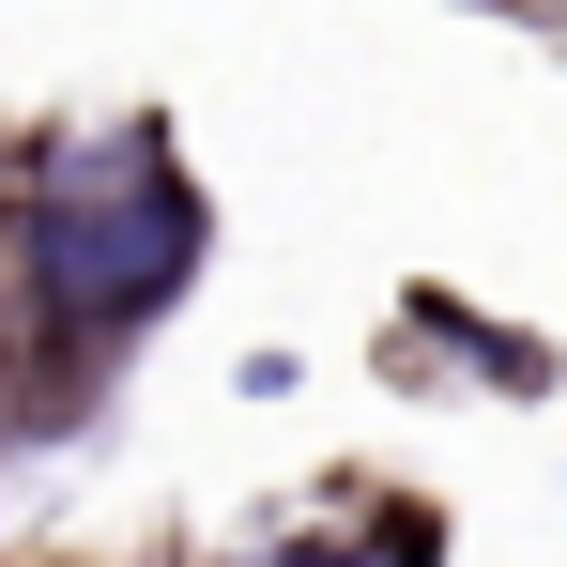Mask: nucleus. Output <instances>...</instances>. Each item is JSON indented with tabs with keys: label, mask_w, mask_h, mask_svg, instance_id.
<instances>
[{
	"label": "nucleus",
	"mask_w": 567,
	"mask_h": 567,
	"mask_svg": "<svg viewBox=\"0 0 567 567\" xmlns=\"http://www.w3.org/2000/svg\"><path fill=\"white\" fill-rule=\"evenodd\" d=\"M199 261H215V199L154 107L62 123L0 169V322H31L93 383L199 291Z\"/></svg>",
	"instance_id": "f257e3e1"
},
{
	"label": "nucleus",
	"mask_w": 567,
	"mask_h": 567,
	"mask_svg": "<svg viewBox=\"0 0 567 567\" xmlns=\"http://www.w3.org/2000/svg\"><path fill=\"white\" fill-rule=\"evenodd\" d=\"M430 369H461L475 399H553L567 353L537 338V322H491L475 291L445 277H399V322H383V383H430Z\"/></svg>",
	"instance_id": "f03ea898"
},
{
	"label": "nucleus",
	"mask_w": 567,
	"mask_h": 567,
	"mask_svg": "<svg viewBox=\"0 0 567 567\" xmlns=\"http://www.w3.org/2000/svg\"><path fill=\"white\" fill-rule=\"evenodd\" d=\"M230 567H445V522H430V506H369L353 537H322V522H277L261 553H230Z\"/></svg>",
	"instance_id": "7ed1b4c3"
}]
</instances>
